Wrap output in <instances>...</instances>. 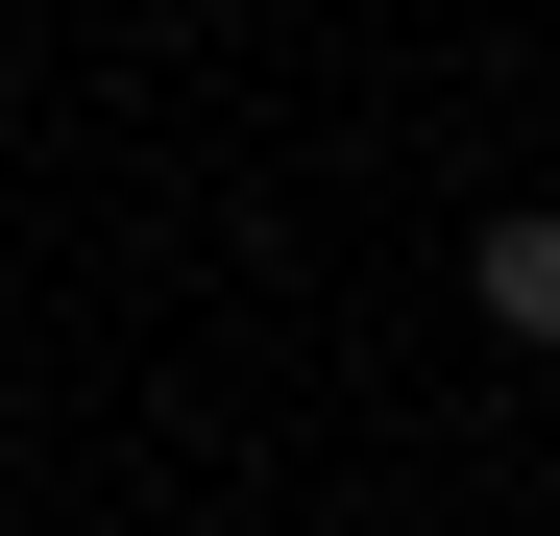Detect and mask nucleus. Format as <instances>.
<instances>
[{"instance_id": "nucleus-1", "label": "nucleus", "mask_w": 560, "mask_h": 536, "mask_svg": "<svg viewBox=\"0 0 560 536\" xmlns=\"http://www.w3.org/2000/svg\"><path fill=\"white\" fill-rule=\"evenodd\" d=\"M463 317H488V341H560V196H512L488 244H463Z\"/></svg>"}]
</instances>
